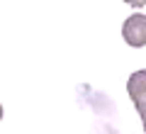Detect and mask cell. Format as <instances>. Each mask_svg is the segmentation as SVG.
<instances>
[{
    "label": "cell",
    "mask_w": 146,
    "mask_h": 134,
    "mask_svg": "<svg viewBox=\"0 0 146 134\" xmlns=\"http://www.w3.org/2000/svg\"><path fill=\"white\" fill-rule=\"evenodd\" d=\"M127 93H129L131 103H134L136 112H139L141 122L146 124V68L134 71L127 81Z\"/></svg>",
    "instance_id": "6da1fadb"
},
{
    "label": "cell",
    "mask_w": 146,
    "mask_h": 134,
    "mask_svg": "<svg viewBox=\"0 0 146 134\" xmlns=\"http://www.w3.org/2000/svg\"><path fill=\"white\" fill-rule=\"evenodd\" d=\"M122 37L129 47H146V15L136 12V15L127 17L124 27H122Z\"/></svg>",
    "instance_id": "7a4b0ae2"
},
{
    "label": "cell",
    "mask_w": 146,
    "mask_h": 134,
    "mask_svg": "<svg viewBox=\"0 0 146 134\" xmlns=\"http://www.w3.org/2000/svg\"><path fill=\"white\" fill-rule=\"evenodd\" d=\"M0 119H3V105H0Z\"/></svg>",
    "instance_id": "3957f363"
},
{
    "label": "cell",
    "mask_w": 146,
    "mask_h": 134,
    "mask_svg": "<svg viewBox=\"0 0 146 134\" xmlns=\"http://www.w3.org/2000/svg\"><path fill=\"white\" fill-rule=\"evenodd\" d=\"M144 132H146V124H144Z\"/></svg>",
    "instance_id": "277c9868"
}]
</instances>
